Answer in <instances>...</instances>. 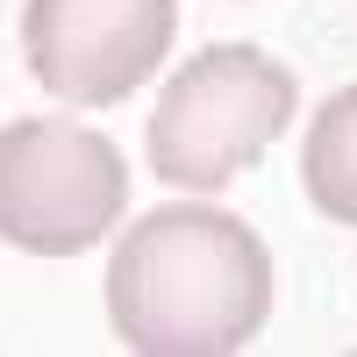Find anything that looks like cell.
Returning <instances> with one entry per match:
<instances>
[{
  "instance_id": "cell-1",
  "label": "cell",
  "mask_w": 357,
  "mask_h": 357,
  "mask_svg": "<svg viewBox=\"0 0 357 357\" xmlns=\"http://www.w3.org/2000/svg\"><path fill=\"white\" fill-rule=\"evenodd\" d=\"M272 257L222 207H151L107 264L114 336L143 357H229L264 329Z\"/></svg>"
},
{
  "instance_id": "cell-2",
  "label": "cell",
  "mask_w": 357,
  "mask_h": 357,
  "mask_svg": "<svg viewBox=\"0 0 357 357\" xmlns=\"http://www.w3.org/2000/svg\"><path fill=\"white\" fill-rule=\"evenodd\" d=\"M293 122V72L250 43H215L178 65L151 114V172L165 186L215 193L250 172Z\"/></svg>"
},
{
  "instance_id": "cell-3",
  "label": "cell",
  "mask_w": 357,
  "mask_h": 357,
  "mask_svg": "<svg viewBox=\"0 0 357 357\" xmlns=\"http://www.w3.org/2000/svg\"><path fill=\"white\" fill-rule=\"evenodd\" d=\"M122 151L65 114H29L0 129V236L36 257H79L122 222Z\"/></svg>"
},
{
  "instance_id": "cell-4",
  "label": "cell",
  "mask_w": 357,
  "mask_h": 357,
  "mask_svg": "<svg viewBox=\"0 0 357 357\" xmlns=\"http://www.w3.org/2000/svg\"><path fill=\"white\" fill-rule=\"evenodd\" d=\"M172 0H29L22 50L43 93L65 107H114L172 50Z\"/></svg>"
},
{
  "instance_id": "cell-5",
  "label": "cell",
  "mask_w": 357,
  "mask_h": 357,
  "mask_svg": "<svg viewBox=\"0 0 357 357\" xmlns=\"http://www.w3.org/2000/svg\"><path fill=\"white\" fill-rule=\"evenodd\" d=\"M301 178H307V200H314L329 222H350V229H357V86L329 93L321 114L307 122Z\"/></svg>"
}]
</instances>
